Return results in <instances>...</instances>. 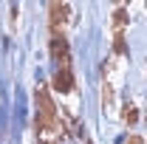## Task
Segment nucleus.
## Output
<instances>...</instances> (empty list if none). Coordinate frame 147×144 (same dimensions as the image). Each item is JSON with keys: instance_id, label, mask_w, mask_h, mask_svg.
<instances>
[{"instance_id": "nucleus-2", "label": "nucleus", "mask_w": 147, "mask_h": 144, "mask_svg": "<svg viewBox=\"0 0 147 144\" xmlns=\"http://www.w3.org/2000/svg\"><path fill=\"white\" fill-rule=\"evenodd\" d=\"M51 57H54L59 65H68V40L62 34L51 37Z\"/></svg>"}, {"instance_id": "nucleus-3", "label": "nucleus", "mask_w": 147, "mask_h": 144, "mask_svg": "<svg viewBox=\"0 0 147 144\" xmlns=\"http://www.w3.org/2000/svg\"><path fill=\"white\" fill-rule=\"evenodd\" d=\"M54 88L62 90V93H68V90L74 88V71H71V65H59V71H57V76H54Z\"/></svg>"}, {"instance_id": "nucleus-1", "label": "nucleus", "mask_w": 147, "mask_h": 144, "mask_svg": "<svg viewBox=\"0 0 147 144\" xmlns=\"http://www.w3.org/2000/svg\"><path fill=\"white\" fill-rule=\"evenodd\" d=\"M65 23H68V9H65L59 0H54V3H51V31H54V34H62Z\"/></svg>"}]
</instances>
